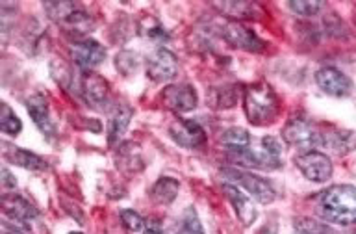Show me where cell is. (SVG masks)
Here are the masks:
<instances>
[{"instance_id":"9","label":"cell","mask_w":356,"mask_h":234,"mask_svg":"<svg viewBox=\"0 0 356 234\" xmlns=\"http://www.w3.org/2000/svg\"><path fill=\"white\" fill-rule=\"evenodd\" d=\"M71 56L72 61L82 71L88 72L106 60V47L100 45L97 39H80V41H72Z\"/></svg>"},{"instance_id":"27","label":"cell","mask_w":356,"mask_h":234,"mask_svg":"<svg viewBox=\"0 0 356 234\" xmlns=\"http://www.w3.org/2000/svg\"><path fill=\"white\" fill-rule=\"evenodd\" d=\"M0 117H2L0 119V123H2V132L8 134V136H17L22 130L21 119L15 116V111L11 110L6 102L2 104V116Z\"/></svg>"},{"instance_id":"2","label":"cell","mask_w":356,"mask_h":234,"mask_svg":"<svg viewBox=\"0 0 356 234\" xmlns=\"http://www.w3.org/2000/svg\"><path fill=\"white\" fill-rule=\"evenodd\" d=\"M321 214L325 219L336 225H353L356 223V188L350 184H336L323 192Z\"/></svg>"},{"instance_id":"4","label":"cell","mask_w":356,"mask_h":234,"mask_svg":"<svg viewBox=\"0 0 356 234\" xmlns=\"http://www.w3.org/2000/svg\"><path fill=\"white\" fill-rule=\"evenodd\" d=\"M230 160L245 167L256 169H280L282 167V143L273 136L261 138L256 145L250 143L247 149L228 153Z\"/></svg>"},{"instance_id":"29","label":"cell","mask_w":356,"mask_h":234,"mask_svg":"<svg viewBox=\"0 0 356 234\" xmlns=\"http://www.w3.org/2000/svg\"><path fill=\"white\" fill-rule=\"evenodd\" d=\"M115 65L121 72L130 75V72H134L138 69V54H134L132 50H122V52L117 54Z\"/></svg>"},{"instance_id":"25","label":"cell","mask_w":356,"mask_h":234,"mask_svg":"<svg viewBox=\"0 0 356 234\" xmlns=\"http://www.w3.org/2000/svg\"><path fill=\"white\" fill-rule=\"evenodd\" d=\"M236 89L232 88H216L208 91V104L216 106V108H230L236 104Z\"/></svg>"},{"instance_id":"18","label":"cell","mask_w":356,"mask_h":234,"mask_svg":"<svg viewBox=\"0 0 356 234\" xmlns=\"http://www.w3.org/2000/svg\"><path fill=\"white\" fill-rule=\"evenodd\" d=\"M4 156L10 164L24 167L28 171H44L49 167L47 160H43L39 155L32 153V150L21 149V147H13V145H6Z\"/></svg>"},{"instance_id":"28","label":"cell","mask_w":356,"mask_h":234,"mask_svg":"<svg viewBox=\"0 0 356 234\" xmlns=\"http://www.w3.org/2000/svg\"><path fill=\"white\" fill-rule=\"evenodd\" d=\"M119 216H121V221L122 225H124V228L130 231V233H141V231H145V225H147V223L143 221V217L139 216L136 210L124 208V210H121Z\"/></svg>"},{"instance_id":"14","label":"cell","mask_w":356,"mask_h":234,"mask_svg":"<svg viewBox=\"0 0 356 234\" xmlns=\"http://www.w3.org/2000/svg\"><path fill=\"white\" fill-rule=\"evenodd\" d=\"M317 86L332 97H347L353 91V80L334 67H323L316 72Z\"/></svg>"},{"instance_id":"1","label":"cell","mask_w":356,"mask_h":234,"mask_svg":"<svg viewBox=\"0 0 356 234\" xmlns=\"http://www.w3.org/2000/svg\"><path fill=\"white\" fill-rule=\"evenodd\" d=\"M243 110L250 125H254V127L271 125L278 117V110H280L275 89L266 82L247 86L243 93Z\"/></svg>"},{"instance_id":"24","label":"cell","mask_w":356,"mask_h":234,"mask_svg":"<svg viewBox=\"0 0 356 234\" xmlns=\"http://www.w3.org/2000/svg\"><path fill=\"white\" fill-rule=\"evenodd\" d=\"M177 234H204V228H202V223L199 219V214H197L193 206H188L184 210Z\"/></svg>"},{"instance_id":"3","label":"cell","mask_w":356,"mask_h":234,"mask_svg":"<svg viewBox=\"0 0 356 234\" xmlns=\"http://www.w3.org/2000/svg\"><path fill=\"white\" fill-rule=\"evenodd\" d=\"M44 11L74 41L88 39V33L93 32V17L89 15L82 6L74 4V2H47L44 4Z\"/></svg>"},{"instance_id":"26","label":"cell","mask_w":356,"mask_h":234,"mask_svg":"<svg viewBox=\"0 0 356 234\" xmlns=\"http://www.w3.org/2000/svg\"><path fill=\"white\" fill-rule=\"evenodd\" d=\"M295 231L297 234H334V231L328 225L321 221H316L312 217H300L295 221Z\"/></svg>"},{"instance_id":"10","label":"cell","mask_w":356,"mask_h":234,"mask_svg":"<svg viewBox=\"0 0 356 234\" xmlns=\"http://www.w3.org/2000/svg\"><path fill=\"white\" fill-rule=\"evenodd\" d=\"M178 60L169 49H156L147 61V77L152 82H169L177 77Z\"/></svg>"},{"instance_id":"8","label":"cell","mask_w":356,"mask_h":234,"mask_svg":"<svg viewBox=\"0 0 356 234\" xmlns=\"http://www.w3.org/2000/svg\"><path fill=\"white\" fill-rule=\"evenodd\" d=\"M295 166L312 182H327L332 177V162L325 153L306 150L295 158Z\"/></svg>"},{"instance_id":"16","label":"cell","mask_w":356,"mask_h":234,"mask_svg":"<svg viewBox=\"0 0 356 234\" xmlns=\"http://www.w3.org/2000/svg\"><path fill=\"white\" fill-rule=\"evenodd\" d=\"M222 192H225V195H227L228 201H230V205L234 206V210L238 214L239 221L243 223L245 227H250V225L256 221V217H258L254 203H252L238 186H234V184L230 182L222 184Z\"/></svg>"},{"instance_id":"12","label":"cell","mask_w":356,"mask_h":234,"mask_svg":"<svg viewBox=\"0 0 356 234\" xmlns=\"http://www.w3.org/2000/svg\"><path fill=\"white\" fill-rule=\"evenodd\" d=\"M169 136L172 141L186 149H199L206 143L204 128L193 119H178L169 127Z\"/></svg>"},{"instance_id":"32","label":"cell","mask_w":356,"mask_h":234,"mask_svg":"<svg viewBox=\"0 0 356 234\" xmlns=\"http://www.w3.org/2000/svg\"><path fill=\"white\" fill-rule=\"evenodd\" d=\"M2 234H32V233H30L28 223H19V221H11V219H6V221L2 223Z\"/></svg>"},{"instance_id":"19","label":"cell","mask_w":356,"mask_h":234,"mask_svg":"<svg viewBox=\"0 0 356 234\" xmlns=\"http://www.w3.org/2000/svg\"><path fill=\"white\" fill-rule=\"evenodd\" d=\"M321 147H328V149H332L338 155H347V153L356 149V134L350 132V130L332 128L328 132H323Z\"/></svg>"},{"instance_id":"35","label":"cell","mask_w":356,"mask_h":234,"mask_svg":"<svg viewBox=\"0 0 356 234\" xmlns=\"http://www.w3.org/2000/svg\"><path fill=\"white\" fill-rule=\"evenodd\" d=\"M71 234H82V233H71Z\"/></svg>"},{"instance_id":"21","label":"cell","mask_w":356,"mask_h":234,"mask_svg":"<svg viewBox=\"0 0 356 234\" xmlns=\"http://www.w3.org/2000/svg\"><path fill=\"white\" fill-rule=\"evenodd\" d=\"M216 10H219L222 15L232 17L234 21H241V19H254L256 13L261 11L260 4L256 2H243V0H236V2H216L213 4Z\"/></svg>"},{"instance_id":"15","label":"cell","mask_w":356,"mask_h":234,"mask_svg":"<svg viewBox=\"0 0 356 234\" xmlns=\"http://www.w3.org/2000/svg\"><path fill=\"white\" fill-rule=\"evenodd\" d=\"M2 212L6 219L19 223H30L39 216V210L22 195L6 194L2 197Z\"/></svg>"},{"instance_id":"13","label":"cell","mask_w":356,"mask_h":234,"mask_svg":"<svg viewBox=\"0 0 356 234\" xmlns=\"http://www.w3.org/2000/svg\"><path fill=\"white\" fill-rule=\"evenodd\" d=\"M80 95L88 102V106L102 108L108 104V99H110V84L97 72H83L80 78Z\"/></svg>"},{"instance_id":"33","label":"cell","mask_w":356,"mask_h":234,"mask_svg":"<svg viewBox=\"0 0 356 234\" xmlns=\"http://www.w3.org/2000/svg\"><path fill=\"white\" fill-rule=\"evenodd\" d=\"M2 186H4L6 189L17 188V178L13 177L8 169H2Z\"/></svg>"},{"instance_id":"11","label":"cell","mask_w":356,"mask_h":234,"mask_svg":"<svg viewBox=\"0 0 356 234\" xmlns=\"http://www.w3.org/2000/svg\"><path fill=\"white\" fill-rule=\"evenodd\" d=\"M161 100H163L165 108L172 110L175 114H186L197 106L199 97L191 84H172L163 89Z\"/></svg>"},{"instance_id":"6","label":"cell","mask_w":356,"mask_h":234,"mask_svg":"<svg viewBox=\"0 0 356 234\" xmlns=\"http://www.w3.org/2000/svg\"><path fill=\"white\" fill-rule=\"evenodd\" d=\"M282 138L288 145L305 150H316L323 145V132L302 117H293L282 128Z\"/></svg>"},{"instance_id":"22","label":"cell","mask_w":356,"mask_h":234,"mask_svg":"<svg viewBox=\"0 0 356 234\" xmlns=\"http://www.w3.org/2000/svg\"><path fill=\"white\" fill-rule=\"evenodd\" d=\"M180 182L172 177H161L158 178L150 189V197L158 203V205H171L172 201L177 199Z\"/></svg>"},{"instance_id":"7","label":"cell","mask_w":356,"mask_h":234,"mask_svg":"<svg viewBox=\"0 0 356 234\" xmlns=\"http://www.w3.org/2000/svg\"><path fill=\"white\" fill-rule=\"evenodd\" d=\"M221 36L234 49L247 50V52H261L266 50V41L239 21H225L221 26Z\"/></svg>"},{"instance_id":"30","label":"cell","mask_w":356,"mask_h":234,"mask_svg":"<svg viewBox=\"0 0 356 234\" xmlns=\"http://www.w3.org/2000/svg\"><path fill=\"white\" fill-rule=\"evenodd\" d=\"M289 10H293L297 15L312 17L317 15V11L321 10L323 2H305V0H299V2H289Z\"/></svg>"},{"instance_id":"20","label":"cell","mask_w":356,"mask_h":234,"mask_svg":"<svg viewBox=\"0 0 356 234\" xmlns=\"http://www.w3.org/2000/svg\"><path fill=\"white\" fill-rule=\"evenodd\" d=\"M132 116H134V110L127 104L117 106L115 111L111 114L110 125H108V143H110L111 147L121 141L122 134L127 132V128L128 125H130Z\"/></svg>"},{"instance_id":"17","label":"cell","mask_w":356,"mask_h":234,"mask_svg":"<svg viewBox=\"0 0 356 234\" xmlns=\"http://www.w3.org/2000/svg\"><path fill=\"white\" fill-rule=\"evenodd\" d=\"M26 110L28 114H30V117L33 119V123H35V127H38L44 136L52 138L56 132V128L52 119H50L49 100H47V97L41 93L30 95L26 99Z\"/></svg>"},{"instance_id":"31","label":"cell","mask_w":356,"mask_h":234,"mask_svg":"<svg viewBox=\"0 0 356 234\" xmlns=\"http://www.w3.org/2000/svg\"><path fill=\"white\" fill-rule=\"evenodd\" d=\"M149 22H150V26L141 30L147 38L152 39V41H167V39H169V33L163 30V26H161L160 22L154 21V19H150Z\"/></svg>"},{"instance_id":"34","label":"cell","mask_w":356,"mask_h":234,"mask_svg":"<svg viewBox=\"0 0 356 234\" xmlns=\"http://www.w3.org/2000/svg\"><path fill=\"white\" fill-rule=\"evenodd\" d=\"M145 234H165V231H163L160 221L152 219V221H149L145 225Z\"/></svg>"},{"instance_id":"5","label":"cell","mask_w":356,"mask_h":234,"mask_svg":"<svg viewBox=\"0 0 356 234\" xmlns=\"http://www.w3.org/2000/svg\"><path fill=\"white\" fill-rule=\"evenodd\" d=\"M222 177L227 178L228 182H234V186H239L241 189H245L252 199H256L261 205H269L277 197V192L271 186V182L266 180V178L258 177L254 173L227 167V169H222Z\"/></svg>"},{"instance_id":"23","label":"cell","mask_w":356,"mask_h":234,"mask_svg":"<svg viewBox=\"0 0 356 234\" xmlns=\"http://www.w3.org/2000/svg\"><path fill=\"white\" fill-rule=\"evenodd\" d=\"M221 143L227 147L228 153H236L247 149L252 141H250V134L245 128L232 127L221 134Z\"/></svg>"}]
</instances>
